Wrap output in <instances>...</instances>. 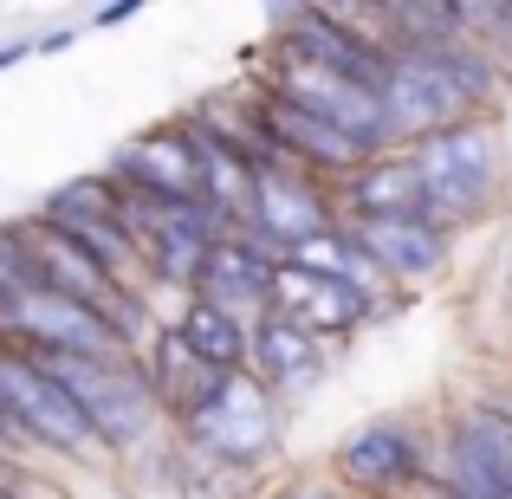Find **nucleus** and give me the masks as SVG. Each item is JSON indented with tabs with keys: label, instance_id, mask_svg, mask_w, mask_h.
<instances>
[{
	"label": "nucleus",
	"instance_id": "39448f33",
	"mask_svg": "<svg viewBox=\"0 0 512 499\" xmlns=\"http://www.w3.org/2000/svg\"><path fill=\"white\" fill-rule=\"evenodd\" d=\"M124 221L143 260V286L195 299V279L208 266V253L234 234L240 221H227L214 201H156V195H124Z\"/></svg>",
	"mask_w": 512,
	"mask_h": 499
},
{
	"label": "nucleus",
	"instance_id": "1a4fd4ad",
	"mask_svg": "<svg viewBox=\"0 0 512 499\" xmlns=\"http://www.w3.org/2000/svg\"><path fill=\"white\" fill-rule=\"evenodd\" d=\"M253 85L273 91V98L299 104L305 117H318V124L344 130V137H357L363 150H389V130H383V98L363 85H350V78L325 72V65L299 59V52H279L266 46V59L253 65Z\"/></svg>",
	"mask_w": 512,
	"mask_h": 499
},
{
	"label": "nucleus",
	"instance_id": "c85d7f7f",
	"mask_svg": "<svg viewBox=\"0 0 512 499\" xmlns=\"http://www.w3.org/2000/svg\"><path fill=\"white\" fill-rule=\"evenodd\" d=\"M0 499H20V493H13V487H0Z\"/></svg>",
	"mask_w": 512,
	"mask_h": 499
},
{
	"label": "nucleus",
	"instance_id": "aec40b11",
	"mask_svg": "<svg viewBox=\"0 0 512 499\" xmlns=\"http://www.w3.org/2000/svg\"><path fill=\"white\" fill-rule=\"evenodd\" d=\"M175 331H182V344L195 350L208 370H247V318L221 312V305H201V299H182V312H175Z\"/></svg>",
	"mask_w": 512,
	"mask_h": 499
},
{
	"label": "nucleus",
	"instance_id": "dca6fc26",
	"mask_svg": "<svg viewBox=\"0 0 512 499\" xmlns=\"http://www.w3.org/2000/svg\"><path fill=\"white\" fill-rule=\"evenodd\" d=\"M350 234L363 240V253H370L376 279H383L389 292L428 286V279H441V273H448V260H454V234H448V227H435L428 214L370 221V227H350Z\"/></svg>",
	"mask_w": 512,
	"mask_h": 499
},
{
	"label": "nucleus",
	"instance_id": "5701e85b",
	"mask_svg": "<svg viewBox=\"0 0 512 499\" xmlns=\"http://www.w3.org/2000/svg\"><path fill=\"white\" fill-rule=\"evenodd\" d=\"M33 286H39V266H33V247H26V227L0 221V292H33Z\"/></svg>",
	"mask_w": 512,
	"mask_h": 499
},
{
	"label": "nucleus",
	"instance_id": "9d476101",
	"mask_svg": "<svg viewBox=\"0 0 512 499\" xmlns=\"http://www.w3.org/2000/svg\"><path fill=\"white\" fill-rule=\"evenodd\" d=\"M0 415H7V428L20 441H33V448H46V454H65V461L98 454L78 402L52 383V370L33 357V350L0 344Z\"/></svg>",
	"mask_w": 512,
	"mask_h": 499
},
{
	"label": "nucleus",
	"instance_id": "6ab92c4d",
	"mask_svg": "<svg viewBox=\"0 0 512 499\" xmlns=\"http://www.w3.org/2000/svg\"><path fill=\"white\" fill-rule=\"evenodd\" d=\"M137 370H143V383H150V396L163 402V415H169V428L182 422L188 409H195L201 396H208L214 383H221V370H208V363L195 357V350L182 344V331L163 325L150 337V344L137 350Z\"/></svg>",
	"mask_w": 512,
	"mask_h": 499
},
{
	"label": "nucleus",
	"instance_id": "ddd939ff",
	"mask_svg": "<svg viewBox=\"0 0 512 499\" xmlns=\"http://www.w3.org/2000/svg\"><path fill=\"white\" fill-rule=\"evenodd\" d=\"M124 195H156V201H201V156H195V137H188L182 117H169V124L143 130V137H130L124 150H111V163H104Z\"/></svg>",
	"mask_w": 512,
	"mask_h": 499
},
{
	"label": "nucleus",
	"instance_id": "f257e3e1",
	"mask_svg": "<svg viewBox=\"0 0 512 499\" xmlns=\"http://www.w3.org/2000/svg\"><path fill=\"white\" fill-rule=\"evenodd\" d=\"M500 91H506V72L467 33L422 52H396L383 78L389 150H409V143L435 137L448 124H467V117H500Z\"/></svg>",
	"mask_w": 512,
	"mask_h": 499
},
{
	"label": "nucleus",
	"instance_id": "b1692460",
	"mask_svg": "<svg viewBox=\"0 0 512 499\" xmlns=\"http://www.w3.org/2000/svg\"><path fill=\"white\" fill-rule=\"evenodd\" d=\"M260 499H350L331 474H299V480H279L273 493H260Z\"/></svg>",
	"mask_w": 512,
	"mask_h": 499
},
{
	"label": "nucleus",
	"instance_id": "9b49d317",
	"mask_svg": "<svg viewBox=\"0 0 512 499\" xmlns=\"http://www.w3.org/2000/svg\"><path fill=\"white\" fill-rule=\"evenodd\" d=\"M247 91H253V137H260L266 163H292V169H305V175H318V182L338 188L350 169H363L370 156H383V150H363L357 137H344V130L305 117L299 104L273 98V91H260V85H247Z\"/></svg>",
	"mask_w": 512,
	"mask_h": 499
},
{
	"label": "nucleus",
	"instance_id": "cd10ccee",
	"mask_svg": "<svg viewBox=\"0 0 512 499\" xmlns=\"http://www.w3.org/2000/svg\"><path fill=\"white\" fill-rule=\"evenodd\" d=\"M13 441H20V435H13V428H7V415H0V448H13Z\"/></svg>",
	"mask_w": 512,
	"mask_h": 499
},
{
	"label": "nucleus",
	"instance_id": "0eeeda50",
	"mask_svg": "<svg viewBox=\"0 0 512 499\" xmlns=\"http://www.w3.org/2000/svg\"><path fill=\"white\" fill-rule=\"evenodd\" d=\"M39 227H52V234H65L72 247H85L91 260L104 266V273L117 279V286L130 292H150L143 286V260H137V240H130V221H124V188L111 182V175H72V182H59L46 201L33 208Z\"/></svg>",
	"mask_w": 512,
	"mask_h": 499
},
{
	"label": "nucleus",
	"instance_id": "f3484780",
	"mask_svg": "<svg viewBox=\"0 0 512 499\" xmlns=\"http://www.w3.org/2000/svg\"><path fill=\"white\" fill-rule=\"evenodd\" d=\"M247 370L260 376L279 402L312 396V389L325 383V370H331V344L312 337L305 325H292L286 312H260L253 331H247Z\"/></svg>",
	"mask_w": 512,
	"mask_h": 499
},
{
	"label": "nucleus",
	"instance_id": "f8f14e48",
	"mask_svg": "<svg viewBox=\"0 0 512 499\" xmlns=\"http://www.w3.org/2000/svg\"><path fill=\"white\" fill-rule=\"evenodd\" d=\"M240 227L260 234L273 253H299L305 240L338 227V195H331V182H318V175H305L292 163H266V169H253V201Z\"/></svg>",
	"mask_w": 512,
	"mask_h": 499
},
{
	"label": "nucleus",
	"instance_id": "4468645a",
	"mask_svg": "<svg viewBox=\"0 0 512 499\" xmlns=\"http://www.w3.org/2000/svg\"><path fill=\"white\" fill-rule=\"evenodd\" d=\"M273 312H286L292 325H305L312 337H325V344H344V337H357L363 325H376L383 299H376V292H357V286H344V279L305 273L299 260H279Z\"/></svg>",
	"mask_w": 512,
	"mask_h": 499
},
{
	"label": "nucleus",
	"instance_id": "423d86ee",
	"mask_svg": "<svg viewBox=\"0 0 512 499\" xmlns=\"http://www.w3.org/2000/svg\"><path fill=\"white\" fill-rule=\"evenodd\" d=\"M325 474L350 499H415L435 480V428L415 415H370L331 448Z\"/></svg>",
	"mask_w": 512,
	"mask_h": 499
},
{
	"label": "nucleus",
	"instance_id": "393cba45",
	"mask_svg": "<svg viewBox=\"0 0 512 499\" xmlns=\"http://www.w3.org/2000/svg\"><path fill=\"white\" fill-rule=\"evenodd\" d=\"M33 52H39V39H13V46H0V72L20 65V59H33Z\"/></svg>",
	"mask_w": 512,
	"mask_h": 499
},
{
	"label": "nucleus",
	"instance_id": "412c9836",
	"mask_svg": "<svg viewBox=\"0 0 512 499\" xmlns=\"http://www.w3.org/2000/svg\"><path fill=\"white\" fill-rule=\"evenodd\" d=\"M286 260H299L305 273H325V279H344V286H357V292H376L383 299V279H376V266H370V253H363V240L350 234V227L338 221L331 234H318V240H305L299 253H286Z\"/></svg>",
	"mask_w": 512,
	"mask_h": 499
},
{
	"label": "nucleus",
	"instance_id": "6e6552de",
	"mask_svg": "<svg viewBox=\"0 0 512 499\" xmlns=\"http://www.w3.org/2000/svg\"><path fill=\"white\" fill-rule=\"evenodd\" d=\"M435 487L461 499H512V422L480 396H461L435 415Z\"/></svg>",
	"mask_w": 512,
	"mask_h": 499
},
{
	"label": "nucleus",
	"instance_id": "f03ea898",
	"mask_svg": "<svg viewBox=\"0 0 512 499\" xmlns=\"http://www.w3.org/2000/svg\"><path fill=\"white\" fill-rule=\"evenodd\" d=\"M409 163H415V188H422V214L435 227H448L454 240L487 227L506 208L512 150L500 117H467V124H448L435 137L409 143Z\"/></svg>",
	"mask_w": 512,
	"mask_h": 499
},
{
	"label": "nucleus",
	"instance_id": "4be33fe9",
	"mask_svg": "<svg viewBox=\"0 0 512 499\" xmlns=\"http://www.w3.org/2000/svg\"><path fill=\"white\" fill-rule=\"evenodd\" d=\"M461 33L493 52V65L512 78V0H461Z\"/></svg>",
	"mask_w": 512,
	"mask_h": 499
},
{
	"label": "nucleus",
	"instance_id": "7ed1b4c3",
	"mask_svg": "<svg viewBox=\"0 0 512 499\" xmlns=\"http://www.w3.org/2000/svg\"><path fill=\"white\" fill-rule=\"evenodd\" d=\"M52 370V383L78 402L98 454L111 461H143L150 448L169 441V415L150 396L137 357H39Z\"/></svg>",
	"mask_w": 512,
	"mask_h": 499
},
{
	"label": "nucleus",
	"instance_id": "bb28decb",
	"mask_svg": "<svg viewBox=\"0 0 512 499\" xmlns=\"http://www.w3.org/2000/svg\"><path fill=\"white\" fill-rule=\"evenodd\" d=\"M415 499H461V493H454V487H435V480H428V487L415 493Z\"/></svg>",
	"mask_w": 512,
	"mask_h": 499
},
{
	"label": "nucleus",
	"instance_id": "a211bd4d",
	"mask_svg": "<svg viewBox=\"0 0 512 499\" xmlns=\"http://www.w3.org/2000/svg\"><path fill=\"white\" fill-rule=\"evenodd\" d=\"M331 195H338V221L344 227H370V221H402V214H422V188H415L409 150L370 156V163L350 169Z\"/></svg>",
	"mask_w": 512,
	"mask_h": 499
},
{
	"label": "nucleus",
	"instance_id": "2eb2a0df",
	"mask_svg": "<svg viewBox=\"0 0 512 499\" xmlns=\"http://www.w3.org/2000/svg\"><path fill=\"white\" fill-rule=\"evenodd\" d=\"M279 260H286V253H273L260 234L234 227V234L208 253V266H201V279H195V299L201 305H221V312H234V318H247V325H253L260 312H273Z\"/></svg>",
	"mask_w": 512,
	"mask_h": 499
},
{
	"label": "nucleus",
	"instance_id": "a878e982",
	"mask_svg": "<svg viewBox=\"0 0 512 499\" xmlns=\"http://www.w3.org/2000/svg\"><path fill=\"white\" fill-rule=\"evenodd\" d=\"M124 20H137L130 0H124V7H98V13H91V26H124Z\"/></svg>",
	"mask_w": 512,
	"mask_h": 499
},
{
	"label": "nucleus",
	"instance_id": "20e7f679",
	"mask_svg": "<svg viewBox=\"0 0 512 499\" xmlns=\"http://www.w3.org/2000/svg\"><path fill=\"white\" fill-rule=\"evenodd\" d=\"M169 435L182 441L188 454H201L208 467H221V474H260L266 461H279L286 402H279L253 370H227Z\"/></svg>",
	"mask_w": 512,
	"mask_h": 499
}]
</instances>
